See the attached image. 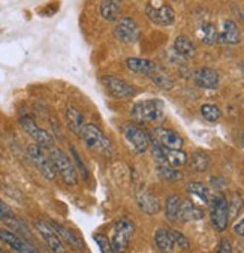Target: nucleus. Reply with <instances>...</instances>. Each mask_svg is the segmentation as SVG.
Listing matches in <instances>:
<instances>
[{
	"mask_svg": "<svg viewBox=\"0 0 244 253\" xmlns=\"http://www.w3.org/2000/svg\"><path fill=\"white\" fill-rule=\"evenodd\" d=\"M241 71H243V74H244V63L241 65Z\"/></svg>",
	"mask_w": 244,
	"mask_h": 253,
	"instance_id": "ea45409f",
	"label": "nucleus"
},
{
	"mask_svg": "<svg viewBox=\"0 0 244 253\" xmlns=\"http://www.w3.org/2000/svg\"><path fill=\"white\" fill-rule=\"evenodd\" d=\"M204 217V210L197 207L190 199H181L178 222H193Z\"/></svg>",
	"mask_w": 244,
	"mask_h": 253,
	"instance_id": "aec40b11",
	"label": "nucleus"
},
{
	"mask_svg": "<svg viewBox=\"0 0 244 253\" xmlns=\"http://www.w3.org/2000/svg\"><path fill=\"white\" fill-rule=\"evenodd\" d=\"M145 14L149 20H152L158 26H171L175 21V12L174 9L166 5L162 0H150L145 6Z\"/></svg>",
	"mask_w": 244,
	"mask_h": 253,
	"instance_id": "6e6552de",
	"label": "nucleus"
},
{
	"mask_svg": "<svg viewBox=\"0 0 244 253\" xmlns=\"http://www.w3.org/2000/svg\"><path fill=\"white\" fill-rule=\"evenodd\" d=\"M114 35L119 41H122L124 43H135L141 36V30H139V26L136 24V21L133 18L124 17V18L117 21L116 29H114Z\"/></svg>",
	"mask_w": 244,
	"mask_h": 253,
	"instance_id": "ddd939ff",
	"label": "nucleus"
},
{
	"mask_svg": "<svg viewBox=\"0 0 244 253\" xmlns=\"http://www.w3.org/2000/svg\"><path fill=\"white\" fill-rule=\"evenodd\" d=\"M132 117L138 123H152L159 122L165 117V107L159 99L139 100L132 107Z\"/></svg>",
	"mask_w": 244,
	"mask_h": 253,
	"instance_id": "f03ea898",
	"label": "nucleus"
},
{
	"mask_svg": "<svg viewBox=\"0 0 244 253\" xmlns=\"http://www.w3.org/2000/svg\"><path fill=\"white\" fill-rule=\"evenodd\" d=\"M201 114H203V117H204L207 122H210V123H214V122H217V120L222 117L220 108H219L217 105H214V104H204V105L201 107Z\"/></svg>",
	"mask_w": 244,
	"mask_h": 253,
	"instance_id": "2f4dec72",
	"label": "nucleus"
},
{
	"mask_svg": "<svg viewBox=\"0 0 244 253\" xmlns=\"http://www.w3.org/2000/svg\"><path fill=\"white\" fill-rule=\"evenodd\" d=\"M187 190L190 195L193 196H197L203 204H207L208 206V202L211 199V193H210V189L204 184V183H200V181H192L187 184Z\"/></svg>",
	"mask_w": 244,
	"mask_h": 253,
	"instance_id": "bb28decb",
	"label": "nucleus"
},
{
	"mask_svg": "<svg viewBox=\"0 0 244 253\" xmlns=\"http://www.w3.org/2000/svg\"><path fill=\"white\" fill-rule=\"evenodd\" d=\"M27 155L32 164L39 169V172L46 178V180H54L57 175V171L54 168V164L51 162L50 156L43 153V148H41L36 144H32L27 147Z\"/></svg>",
	"mask_w": 244,
	"mask_h": 253,
	"instance_id": "9d476101",
	"label": "nucleus"
},
{
	"mask_svg": "<svg viewBox=\"0 0 244 253\" xmlns=\"http://www.w3.org/2000/svg\"><path fill=\"white\" fill-rule=\"evenodd\" d=\"M50 225L54 228V231H56L57 235L62 238V241H66L69 246H72V247H75V249H81V247H82V241H81V238H80L75 232H72L71 229H68L66 226L60 225V223H57V222H50Z\"/></svg>",
	"mask_w": 244,
	"mask_h": 253,
	"instance_id": "b1692460",
	"label": "nucleus"
},
{
	"mask_svg": "<svg viewBox=\"0 0 244 253\" xmlns=\"http://www.w3.org/2000/svg\"><path fill=\"white\" fill-rule=\"evenodd\" d=\"M135 234V225L129 219H120L114 223L113 231H111V238L110 243L116 253H126L130 240L133 238Z\"/></svg>",
	"mask_w": 244,
	"mask_h": 253,
	"instance_id": "20e7f679",
	"label": "nucleus"
},
{
	"mask_svg": "<svg viewBox=\"0 0 244 253\" xmlns=\"http://www.w3.org/2000/svg\"><path fill=\"white\" fill-rule=\"evenodd\" d=\"M122 9H123L122 0H102V3H101V15L107 21L119 20Z\"/></svg>",
	"mask_w": 244,
	"mask_h": 253,
	"instance_id": "4be33fe9",
	"label": "nucleus"
},
{
	"mask_svg": "<svg viewBox=\"0 0 244 253\" xmlns=\"http://www.w3.org/2000/svg\"><path fill=\"white\" fill-rule=\"evenodd\" d=\"M180 206H181V198L178 195H171L166 199L165 204V214L166 219L172 223L178 222V213H180Z\"/></svg>",
	"mask_w": 244,
	"mask_h": 253,
	"instance_id": "cd10ccee",
	"label": "nucleus"
},
{
	"mask_svg": "<svg viewBox=\"0 0 244 253\" xmlns=\"http://www.w3.org/2000/svg\"><path fill=\"white\" fill-rule=\"evenodd\" d=\"M234 232H235L237 235H240L241 238H244V217H243L240 222H237V223L234 225Z\"/></svg>",
	"mask_w": 244,
	"mask_h": 253,
	"instance_id": "4c0bfd02",
	"label": "nucleus"
},
{
	"mask_svg": "<svg viewBox=\"0 0 244 253\" xmlns=\"http://www.w3.org/2000/svg\"><path fill=\"white\" fill-rule=\"evenodd\" d=\"M0 222L8 223V225H14V222H15V214H14L12 209L2 199H0Z\"/></svg>",
	"mask_w": 244,
	"mask_h": 253,
	"instance_id": "473e14b6",
	"label": "nucleus"
},
{
	"mask_svg": "<svg viewBox=\"0 0 244 253\" xmlns=\"http://www.w3.org/2000/svg\"><path fill=\"white\" fill-rule=\"evenodd\" d=\"M123 135H124V139L129 142V145L132 147V150L135 151V153L141 155V153H144V151L149 150L152 138L138 125H133V123L124 125L123 126Z\"/></svg>",
	"mask_w": 244,
	"mask_h": 253,
	"instance_id": "0eeeda50",
	"label": "nucleus"
},
{
	"mask_svg": "<svg viewBox=\"0 0 244 253\" xmlns=\"http://www.w3.org/2000/svg\"><path fill=\"white\" fill-rule=\"evenodd\" d=\"M150 145H152V153H153V156H155V159H156V162L159 165L180 168V167L187 164V155L181 148L180 150L166 148V147L161 145L159 142H156L155 139H152Z\"/></svg>",
	"mask_w": 244,
	"mask_h": 253,
	"instance_id": "39448f33",
	"label": "nucleus"
},
{
	"mask_svg": "<svg viewBox=\"0 0 244 253\" xmlns=\"http://www.w3.org/2000/svg\"><path fill=\"white\" fill-rule=\"evenodd\" d=\"M136 204L142 213L149 216L158 214L161 211V201L149 190H139L136 193Z\"/></svg>",
	"mask_w": 244,
	"mask_h": 253,
	"instance_id": "f3484780",
	"label": "nucleus"
},
{
	"mask_svg": "<svg viewBox=\"0 0 244 253\" xmlns=\"http://www.w3.org/2000/svg\"><path fill=\"white\" fill-rule=\"evenodd\" d=\"M156 172H158V175H159L162 180H165V181H171V183H174V181H180V180L183 178L181 172H180L177 168L166 167V165H158Z\"/></svg>",
	"mask_w": 244,
	"mask_h": 253,
	"instance_id": "7c9ffc66",
	"label": "nucleus"
},
{
	"mask_svg": "<svg viewBox=\"0 0 244 253\" xmlns=\"http://www.w3.org/2000/svg\"><path fill=\"white\" fill-rule=\"evenodd\" d=\"M50 159L54 164L57 174L62 175L63 181L68 186H75L78 183V172L75 169V165L63 150H60L57 147L50 148Z\"/></svg>",
	"mask_w": 244,
	"mask_h": 253,
	"instance_id": "7ed1b4c3",
	"label": "nucleus"
},
{
	"mask_svg": "<svg viewBox=\"0 0 244 253\" xmlns=\"http://www.w3.org/2000/svg\"><path fill=\"white\" fill-rule=\"evenodd\" d=\"M171 234H172L175 247H180V249H183V250H187V249H189L190 243H189V240L186 238L184 234H181V232H178V231H175V229H171Z\"/></svg>",
	"mask_w": 244,
	"mask_h": 253,
	"instance_id": "f704fd0d",
	"label": "nucleus"
},
{
	"mask_svg": "<svg viewBox=\"0 0 244 253\" xmlns=\"http://www.w3.org/2000/svg\"><path fill=\"white\" fill-rule=\"evenodd\" d=\"M81 139L84 141V144L87 145L88 150H93L96 153H101L104 156H113V144L108 139V136L97 127L96 125L91 123H85L81 133H80Z\"/></svg>",
	"mask_w": 244,
	"mask_h": 253,
	"instance_id": "f257e3e1",
	"label": "nucleus"
},
{
	"mask_svg": "<svg viewBox=\"0 0 244 253\" xmlns=\"http://www.w3.org/2000/svg\"><path fill=\"white\" fill-rule=\"evenodd\" d=\"M243 207V199L238 196V195H235L234 196V201H232V204H229V217H234V216H237V213H238V210Z\"/></svg>",
	"mask_w": 244,
	"mask_h": 253,
	"instance_id": "c9c22d12",
	"label": "nucleus"
},
{
	"mask_svg": "<svg viewBox=\"0 0 244 253\" xmlns=\"http://www.w3.org/2000/svg\"><path fill=\"white\" fill-rule=\"evenodd\" d=\"M126 66L129 71L145 77H152V74L159 68L155 62L147 59H139V57H129L126 60Z\"/></svg>",
	"mask_w": 244,
	"mask_h": 253,
	"instance_id": "6ab92c4d",
	"label": "nucleus"
},
{
	"mask_svg": "<svg viewBox=\"0 0 244 253\" xmlns=\"http://www.w3.org/2000/svg\"><path fill=\"white\" fill-rule=\"evenodd\" d=\"M217 41L220 43H225V45H237V43H240L241 35H240V29H238L237 23L232 21V20L223 21L222 32L219 33Z\"/></svg>",
	"mask_w": 244,
	"mask_h": 253,
	"instance_id": "a211bd4d",
	"label": "nucleus"
},
{
	"mask_svg": "<svg viewBox=\"0 0 244 253\" xmlns=\"http://www.w3.org/2000/svg\"><path fill=\"white\" fill-rule=\"evenodd\" d=\"M94 241L97 243V246H99L102 253H116V250L113 249V246H111V243H110V240L107 237H104L101 234H96Z\"/></svg>",
	"mask_w": 244,
	"mask_h": 253,
	"instance_id": "72a5a7b5",
	"label": "nucleus"
},
{
	"mask_svg": "<svg viewBox=\"0 0 244 253\" xmlns=\"http://www.w3.org/2000/svg\"><path fill=\"white\" fill-rule=\"evenodd\" d=\"M217 253H234L232 250V243L229 238H222L217 247Z\"/></svg>",
	"mask_w": 244,
	"mask_h": 253,
	"instance_id": "e433bc0d",
	"label": "nucleus"
},
{
	"mask_svg": "<svg viewBox=\"0 0 244 253\" xmlns=\"http://www.w3.org/2000/svg\"><path fill=\"white\" fill-rule=\"evenodd\" d=\"M102 84L108 90V93L114 97L126 99V97H133L138 94V88L135 85H132L130 83H127L119 77L105 75L102 78Z\"/></svg>",
	"mask_w": 244,
	"mask_h": 253,
	"instance_id": "9b49d317",
	"label": "nucleus"
},
{
	"mask_svg": "<svg viewBox=\"0 0 244 253\" xmlns=\"http://www.w3.org/2000/svg\"><path fill=\"white\" fill-rule=\"evenodd\" d=\"M195 84L201 88H217L220 83V75L216 69L213 68H200L198 71H195L193 74Z\"/></svg>",
	"mask_w": 244,
	"mask_h": 253,
	"instance_id": "2eb2a0df",
	"label": "nucleus"
},
{
	"mask_svg": "<svg viewBox=\"0 0 244 253\" xmlns=\"http://www.w3.org/2000/svg\"><path fill=\"white\" fill-rule=\"evenodd\" d=\"M153 136H155V141L159 142L161 145L166 147V148H174V150H180L184 144L183 138L171 130V129H166V127H156L153 130Z\"/></svg>",
	"mask_w": 244,
	"mask_h": 253,
	"instance_id": "dca6fc26",
	"label": "nucleus"
},
{
	"mask_svg": "<svg viewBox=\"0 0 244 253\" xmlns=\"http://www.w3.org/2000/svg\"><path fill=\"white\" fill-rule=\"evenodd\" d=\"M20 125H21V127H23V130L35 141V144L36 145H39L41 148H53L54 147V138H53V135L50 133V132H46L45 129H42V127H39L38 125H36V122L32 119V117H27V116H24V117H21L20 119Z\"/></svg>",
	"mask_w": 244,
	"mask_h": 253,
	"instance_id": "1a4fd4ad",
	"label": "nucleus"
},
{
	"mask_svg": "<svg viewBox=\"0 0 244 253\" xmlns=\"http://www.w3.org/2000/svg\"><path fill=\"white\" fill-rule=\"evenodd\" d=\"M155 244L162 253H172L175 249V243L171 234V229L168 228H159L155 232Z\"/></svg>",
	"mask_w": 244,
	"mask_h": 253,
	"instance_id": "412c9836",
	"label": "nucleus"
},
{
	"mask_svg": "<svg viewBox=\"0 0 244 253\" xmlns=\"http://www.w3.org/2000/svg\"><path fill=\"white\" fill-rule=\"evenodd\" d=\"M210 216H211V225L216 231L219 232H223L226 228H228V223H229V202L228 199L220 195V193H216L211 196L210 202Z\"/></svg>",
	"mask_w": 244,
	"mask_h": 253,
	"instance_id": "423d86ee",
	"label": "nucleus"
},
{
	"mask_svg": "<svg viewBox=\"0 0 244 253\" xmlns=\"http://www.w3.org/2000/svg\"><path fill=\"white\" fill-rule=\"evenodd\" d=\"M174 49L184 59H193L197 54V46L187 36H178L174 41Z\"/></svg>",
	"mask_w": 244,
	"mask_h": 253,
	"instance_id": "5701e85b",
	"label": "nucleus"
},
{
	"mask_svg": "<svg viewBox=\"0 0 244 253\" xmlns=\"http://www.w3.org/2000/svg\"><path fill=\"white\" fill-rule=\"evenodd\" d=\"M66 123H68V127H69L75 135H78V136H80V133H81L84 125H85V123H84L82 114H81L77 108H74V107H69V108L66 110Z\"/></svg>",
	"mask_w": 244,
	"mask_h": 253,
	"instance_id": "a878e982",
	"label": "nucleus"
},
{
	"mask_svg": "<svg viewBox=\"0 0 244 253\" xmlns=\"http://www.w3.org/2000/svg\"><path fill=\"white\" fill-rule=\"evenodd\" d=\"M200 36H201V41H203L205 45H213V43H216V41H217L219 32H217V29L214 27V24L205 23V24H203L201 29H200Z\"/></svg>",
	"mask_w": 244,
	"mask_h": 253,
	"instance_id": "c756f323",
	"label": "nucleus"
},
{
	"mask_svg": "<svg viewBox=\"0 0 244 253\" xmlns=\"http://www.w3.org/2000/svg\"><path fill=\"white\" fill-rule=\"evenodd\" d=\"M210 183H211L216 189H222V187L226 184V181H225L222 177H213V178L210 180Z\"/></svg>",
	"mask_w": 244,
	"mask_h": 253,
	"instance_id": "58836bf2",
	"label": "nucleus"
},
{
	"mask_svg": "<svg viewBox=\"0 0 244 253\" xmlns=\"http://www.w3.org/2000/svg\"><path fill=\"white\" fill-rule=\"evenodd\" d=\"M0 240H2L5 244H8L9 247H12L18 253H39V250L33 244H30L27 240L21 238L20 235L14 234L12 231L0 229Z\"/></svg>",
	"mask_w": 244,
	"mask_h": 253,
	"instance_id": "4468645a",
	"label": "nucleus"
},
{
	"mask_svg": "<svg viewBox=\"0 0 244 253\" xmlns=\"http://www.w3.org/2000/svg\"><path fill=\"white\" fill-rule=\"evenodd\" d=\"M211 167V156L203 150L195 151L190 158V168L197 172H205Z\"/></svg>",
	"mask_w": 244,
	"mask_h": 253,
	"instance_id": "393cba45",
	"label": "nucleus"
},
{
	"mask_svg": "<svg viewBox=\"0 0 244 253\" xmlns=\"http://www.w3.org/2000/svg\"><path fill=\"white\" fill-rule=\"evenodd\" d=\"M152 81L158 85V87H161V88H163V90H171L172 87H174V80L163 71V69H161V68H158L153 74H152Z\"/></svg>",
	"mask_w": 244,
	"mask_h": 253,
	"instance_id": "c85d7f7f",
	"label": "nucleus"
},
{
	"mask_svg": "<svg viewBox=\"0 0 244 253\" xmlns=\"http://www.w3.org/2000/svg\"><path fill=\"white\" fill-rule=\"evenodd\" d=\"M0 253H9V252H2V250H0Z\"/></svg>",
	"mask_w": 244,
	"mask_h": 253,
	"instance_id": "a19ab883",
	"label": "nucleus"
},
{
	"mask_svg": "<svg viewBox=\"0 0 244 253\" xmlns=\"http://www.w3.org/2000/svg\"><path fill=\"white\" fill-rule=\"evenodd\" d=\"M35 226H36L38 232L41 234L42 240L45 241V244L48 246V249H50L51 253H65V250H66L65 244L50 223H46L43 220H36Z\"/></svg>",
	"mask_w": 244,
	"mask_h": 253,
	"instance_id": "f8f14e48",
	"label": "nucleus"
}]
</instances>
